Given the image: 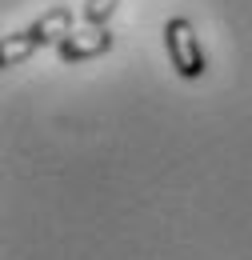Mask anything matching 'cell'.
Masks as SVG:
<instances>
[{
	"label": "cell",
	"instance_id": "6da1fadb",
	"mask_svg": "<svg viewBox=\"0 0 252 260\" xmlns=\"http://www.w3.org/2000/svg\"><path fill=\"white\" fill-rule=\"evenodd\" d=\"M72 32V8H48L36 24H28L24 32H8L4 36V44H0V68H16L24 64L36 48H44V44H60L64 36Z\"/></svg>",
	"mask_w": 252,
	"mask_h": 260
},
{
	"label": "cell",
	"instance_id": "277c9868",
	"mask_svg": "<svg viewBox=\"0 0 252 260\" xmlns=\"http://www.w3.org/2000/svg\"><path fill=\"white\" fill-rule=\"evenodd\" d=\"M116 4H120V0H88V4H84V20H88V24H108V16L116 12Z\"/></svg>",
	"mask_w": 252,
	"mask_h": 260
},
{
	"label": "cell",
	"instance_id": "3957f363",
	"mask_svg": "<svg viewBox=\"0 0 252 260\" xmlns=\"http://www.w3.org/2000/svg\"><path fill=\"white\" fill-rule=\"evenodd\" d=\"M112 44H116V36H112L108 24H88V28H76V32L64 36L56 44V56L64 64H84V60H96V56L112 52Z\"/></svg>",
	"mask_w": 252,
	"mask_h": 260
},
{
	"label": "cell",
	"instance_id": "7a4b0ae2",
	"mask_svg": "<svg viewBox=\"0 0 252 260\" xmlns=\"http://www.w3.org/2000/svg\"><path fill=\"white\" fill-rule=\"evenodd\" d=\"M164 48H168V60L176 68V76L184 80H200L208 72V56H204V44L192 28L188 16H172L164 24Z\"/></svg>",
	"mask_w": 252,
	"mask_h": 260
}]
</instances>
